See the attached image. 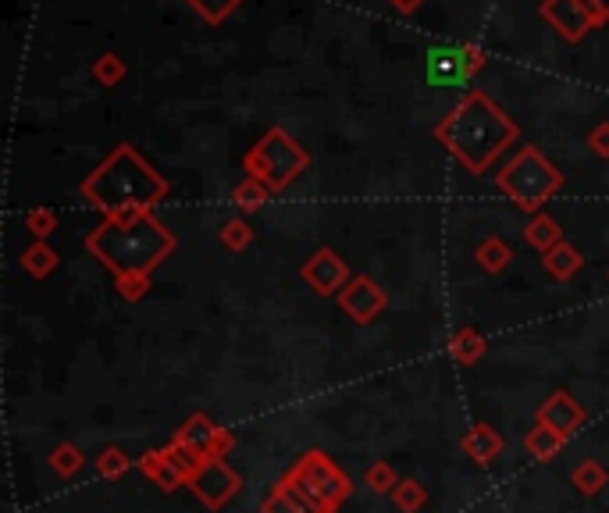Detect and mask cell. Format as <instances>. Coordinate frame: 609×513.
Instances as JSON below:
<instances>
[{
  "instance_id": "d590c367",
  "label": "cell",
  "mask_w": 609,
  "mask_h": 513,
  "mask_svg": "<svg viewBox=\"0 0 609 513\" xmlns=\"http://www.w3.org/2000/svg\"><path fill=\"white\" fill-rule=\"evenodd\" d=\"M232 449H236V435L225 432V428H218V439H214L211 456H207V460H225V456L232 453Z\"/></svg>"
},
{
  "instance_id": "d4e9b609",
  "label": "cell",
  "mask_w": 609,
  "mask_h": 513,
  "mask_svg": "<svg viewBox=\"0 0 609 513\" xmlns=\"http://www.w3.org/2000/svg\"><path fill=\"white\" fill-rule=\"evenodd\" d=\"M218 239H221V246H225V250H232V253L250 250V243H253V228H250V221H243V218H228L225 225H221Z\"/></svg>"
},
{
  "instance_id": "f546056e",
  "label": "cell",
  "mask_w": 609,
  "mask_h": 513,
  "mask_svg": "<svg viewBox=\"0 0 609 513\" xmlns=\"http://www.w3.org/2000/svg\"><path fill=\"white\" fill-rule=\"evenodd\" d=\"M129 467H132V456H125L118 446L104 449V453L97 456V471H100V478H107V481L129 474Z\"/></svg>"
},
{
  "instance_id": "1f68e13d",
  "label": "cell",
  "mask_w": 609,
  "mask_h": 513,
  "mask_svg": "<svg viewBox=\"0 0 609 513\" xmlns=\"http://www.w3.org/2000/svg\"><path fill=\"white\" fill-rule=\"evenodd\" d=\"M25 228H29L36 239H50L57 232V214L50 211V207H33V211L25 214Z\"/></svg>"
},
{
  "instance_id": "603a6c76",
  "label": "cell",
  "mask_w": 609,
  "mask_h": 513,
  "mask_svg": "<svg viewBox=\"0 0 609 513\" xmlns=\"http://www.w3.org/2000/svg\"><path fill=\"white\" fill-rule=\"evenodd\" d=\"M268 196H271V189L264 186V182L250 179V175H246V179L239 182L236 189H232V200H236V207H239V211H243V214L260 211V207L268 204Z\"/></svg>"
},
{
  "instance_id": "d6986e66",
  "label": "cell",
  "mask_w": 609,
  "mask_h": 513,
  "mask_svg": "<svg viewBox=\"0 0 609 513\" xmlns=\"http://www.w3.org/2000/svg\"><path fill=\"white\" fill-rule=\"evenodd\" d=\"M474 261H478V268L485 271V275H499V271H506L513 264V250L499 236H488L485 243H478V250H474Z\"/></svg>"
},
{
  "instance_id": "30bf717a",
  "label": "cell",
  "mask_w": 609,
  "mask_h": 513,
  "mask_svg": "<svg viewBox=\"0 0 609 513\" xmlns=\"http://www.w3.org/2000/svg\"><path fill=\"white\" fill-rule=\"evenodd\" d=\"M542 18L567 43H581L592 29H599V22H595L592 8H588L585 0H542Z\"/></svg>"
},
{
  "instance_id": "9c48e42d",
  "label": "cell",
  "mask_w": 609,
  "mask_h": 513,
  "mask_svg": "<svg viewBox=\"0 0 609 513\" xmlns=\"http://www.w3.org/2000/svg\"><path fill=\"white\" fill-rule=\"evenodd\" d=\"M335 300H339L342 314H346L350 321H357V325H371V321L378 318L385 307H389V296H385V289L367 275L350 278V285H346Z\"/></svg>"
},
{
  "instance_id": "cb8c5ba5",
  "label": "cell",
  "mask_w": 609,
  "mask_h": 513,
  "mask_svg": "<svg viewBox=\"0 0 609 513\" xmlns=\"http://www.w3.org/2000/svg\"><path fill=\"white\" fill-rule=\"evenodd\" d=\"M392 503H396L399 513H417L424 503H428V489H424L421 481L403 478V481L396 485V492H392Z\"/></svg>"
},
{
  "instance_id": "7c38bea8",
  "label": "cell",
  "mask_w": 609,
  "mask_h": 513,
  "mask_svg": "<svg viewBox=\"0 0 609 513\" xmlns=\"http://www.w3.org/2000/svg\"><path fill=\"white\" fill-rule=\"evenodd\" d=\"M460 446L474 464H492V460H499V453H503V435H499L492 424H474L471 432L463 435Z\"/></svg>"
},
{
  "instance_id": "277c9868",
  "label": "cell",
  "mask_w": 609,
  "mask_h": 513,
  "mask_svg": "<svg viewBox=\"0 0 609 513\" xmlns=\"http://www.w3.org/2000/svg\"><path fill=\"white\" fill-rule=\"evenodd\" d=\"M499 193H506L520 211L542 214L545 200H553L563 189V171L556 168L538 147H520L513 161L496 175Z\"/></svg>"
},
{
  "instance_id": "2e32d148",
  "label": "cell",
  "mask_w": 609,
  "mask_h": 513,
  "mask_svg": "<svg viewBox=\"0 0 609 513\" xmlns=\"http://www.w3.org/2000/svg\"><path fill=\"white\" fill-rule=\"evenodd\" d=\"M524 239H528V246H535L538 253H549L553 246L563 243V228L556 218H549V214H531V221L524 225Z\"/></svg>"
},
{
  "instance_id": "9a60e30c",
  "label": "cell",
  "mask_w": 609,
  "mask_h": 513,
  "mask_svg": "<svg viewBox=\"0 0 609 513\" xmlns=\"http://www.w3.org/2000/svg\"><path fill=\"white\" fill-rule=\"evenodd\" d=\"M139 471L147 474L150 481H154L161 492H175L182 485V474L175 471V467L168 464V456H164V449H150V453L139 456Z\"/></svg>"
},
{
  "instance_id": "5b68a950",
  "label": "cell",
  "mask_w": 609,
  "mask_h": 513,
  "mask_svg": "<svg viewBox=\"0 0 609 513\" xmlns=\"http://www.w3.org/2000/svg\"><path fill=\"white\" fill-rule=\"evenodd\" d=\"M307 164H310V154L282 125L264 132V136L257 139V147H250L243 157L246 175L264 182L271 193H282L285 186H293L303 171H307Z\"/></svg>"
},
{
  "instance_id": "484cf974",
  "label": "cell",
  "mask_w": 609,
  "mask_h": 513,
  "mask_svg": "<svg viewBox=\"0 0 609 513\" xmlns=\"http://www.w3.org/2000/svg\"><path fill=\"white\" fill-rule=\"evenodd\" d=\"M125 72H129V65H125L122 54H100L90 68V75L100 82V86H118V82L125 79Z\"/></svg>"
},
{
  "instance_id": "6da1fadb",
  "label": "cell",
  "mask_w": 609,
  "mask_h": 513,
  "mask_svg": "<svg viewBox=\"0 0 609 513\" xmlns=\"http://www.w3.org/2000/svg\"><path fill=\"white\" fill-rule=\"evenodd\" d=\"M435 139L471 175H485L499 161V154L517 143L520 129L488 93L471 90L435 125Z\"/></svg>"
},
{
  "instance_id": "7a4b0ae2",
  "label": "cell",
  "mask_w": 609,
  "mask_h": 513,
  "mask_svg": "<svg viewBox=\"0 0 609 513\" xmlns=\"http://www.w3.org/2000/svg\"><path fill=\"white\" fill-rule=\"evenodd\" d=\"M79 189L97 211L114 218V214L129 211V207H147L150 211L157 200L168 196V179L161 171H154V164L147 157L136 154V147L122 143L93 168V175L82 179Z\"/></svg>"
},
{
  "instance_id": "8d00e7d4",
  "label": "cell",
  "mask_w": 609,
  "mask_h": 513,
  "mask_svg": "<svg viewBox=\"0 0 609 513\" xmlns=\"http://www.w3.org/2000/svg\"><path fill=\"white\" fill-rule=\"evenodd\" d=\"M588 8H592V15H595V22L599 25H606L609 22V0H585Z\"/></svg>"
},
{
  "instance_id": "e575fe53",
  "label": "cell",
  "mask_w": 609,
  "mask_h": 513,
  "mask_svg": "<svg viewBox=\"0 0 609 513\" xmlns=\"http://www.w3.org/2000/svg\"><path fill=\"white\" fill-rule=\"evenodd\" d=\"M588 147H592L595 157H609V122H599L588 136Z\"/></svg>"
},
{
  "instance_id": "ac0fdd59",
  "label": "cell",
  "mask_w": 609,
  "mask_h": 513,
  "mask_svg": "<svg viewBox=\"0 0 609 513\" xmlns=\"http://www.w3.org/2000/svg\"><path fill=\"white\" fill-rule=\"evenodd\" d=\"M563 442H567V435H560L556 428H549V424H535V428L524 435V449H528L535 460H556Z\"/></svg>"
},
{
  "instance_id": "4dcf8cb0",
  "label": "cell",
  "mask_w": 609,
  "mask_h": 513,
  "mask_svg": "<svg viewBox=\"0 0 609 513\" xmlns=\"http://www.w3.org/2000/svg\"><path fill=\"white\" fill-rule=\"evenodd\" d=\"M114 289H118V296L129 303L143 300V296L150 293V275H139V271H132V275H118L114 278Z\"/></svg>"
},
{
  "instance_id": "44dd1931",
  "label": "cell",
  "mask_w": 609,
  "mask_h": 513,
  "mask_svg": "<svg viewBox=\"0 0 609 513\" xmlns=\"http://www.w3.org/2000/svg\"><path fill=\"white\" fill-rule=\"evenodd\" d=\"M570 481L577 485V492H581V496H599V492L609 485V471L599 464V460H592V456H588V460H581V464L574 467Z\"/></svg>"
},
{
  "instance_id": "4fadbf2b",
  "label": "cell",
  "mask_w": 609,
  "mask_h": 513,
  "mask_svg": "<svg viewBox=\"0 0 609 513\" xmlns=\"http://www.w3.org/2000/svg\"><path fill=\"white\" fill-rule=\"evenodd\" d=\"M214 439H218V424H214L207 414H193L186 424H182L179 432H175V442H182V446L196 449L200 456H211Z\"/></svg>"
},
{
  "instance_id": "836d02e7",
  "label": "cell",
  "mask_w": 609,
  "mask_h": 513,
  "mask_svg": "<svg viewBox=\"0 0 609 513\" xmlns=\"http://www.w3.org/2000/svg\"><path fill=\"white\" fill-rule=\"evenodd\" d=\"M460 54H463V65H467V79L478 75L481 68L488 65V54L478 47V43H460Z\"/></svg>"
},
{
  "instance_id": "ba28073f",
  "label": "cell",
  "mask_w": 609,
  "mask_h": 513,
  "mask_svg": "<svg viewBox=\"0 0 609 513\" xmlns=\"http://www.w3.org/2000/svg\"><path fill=\"white\" fill-rule=\"evenodd\" d=\"M300 278L314 289L317 296H339L342 289L350 285L353 275H350V268H346V261H342L332 246H321V250H314L307 261H303Z\"/></svg>"
},
{
  "instance_id": "8fae6325",
  "label": "cell",
  "mask_w": 609,
  "mask_h": 513,
  "mask_svg": "<svg viewBox=\"0 0 609 513\" xmlns=\"http://www.w3.org/2000/svg\"><path fill=\"white\" fill-rule=\"evenodd\" d=\"M535 421L538 424H549V428H556V432L567 435V439H570L574 432H581V428H585L588 414H585V407H581V403H577V399L570 396L567 389H556L553 396H549L542 407H538Z\"/></svg>"
},
{
  "instance_id": "e0dca14e",
  "label": "cell",
  "mask_w": 609,
  "mask_h": 513,
  "mask_svg": "<svg viewBox=\"0 0 609 513\" xmlns=\"http://www.w3.org/2000/svg\"><path fill=\"white\" fill-rule=\"evenodd\" d=\"M488 342L481 332H474V328H460V332L449 335V357L456 360V364H478L481 357H485Z\"/></svg>"
},
{
  "instance_id": "74e56055",
  "label": "cell",
  "mask_w": 609,
  "mask_h": 513,
  "mask_svg": "<svg viewBox=\"0 0 609 513\" xmlns=\"http://www.w3.org/2000/svg\"><path fill=\"white\" fill-rule=\"evenodd\" d=\"M389 4H392V8L399 11V15H414V11L421 8L424 0H389Z\"/></svg>"
},
{
  "instance_id": "3957f363",
  "label": "cell",
  "mask_w": 609,
  "mask_h": 513,
  "mask_svg": "<svg viewBox=\"0 0 609 513\" xmlns=\"http://www.w3.org/2000/svg\"><path fill=\"white\" fill-rule=\"evenodd\" d=\"M86 250L111 271L118 275H150L157 264H164L171 253L179 250V239L171 228H164L154 214H139L136 221H111L104 218V225H97L86 236Z\"/></svg>"
},
{
  "instance_id": "52a82bcc",
  "label": "cell",
  "mask_w": 609,
  "mask_h": 513,
  "mask_svg": "<svg viewBox=\"0 0 609 513\" xmlns=\"http://www.w3.org/2000/svg\"><path fill=\"white\" fill-rule=\"evenodd\" d=\"M193 496L200 499L207 510H221L228 499H236L239 489H243V478H239L228 460H207V464L196 471V478L189 481Z\"/></svg>"
},
{
  "instance_id": "8992f818",
  "label": "cell",
  "mask_w": 609,
  "mask_h": 513,
  "mask_svg": "<svg viewBox=\"0 0 609 513\" xmlns=\"http://www.w3.org/2000/svg\"><path fill=\"white\" fill-rule=\"evenodd\" d=\"M289 481H293L296 489L314 503L317 513H335L346 499L353 496V481L346 471L328 460L321 449H310L296 460V467L289 471Z\"/></svg>"
},
{
  "instance_id": "83f0119b",
  "label": "cell",
  "mask_w": 609,
  "mask_h": 513,
  "mask_svg": "<svg viewBox=\"0 0 609 513\" xmlns=\"http://www.w3.org/2000/svg\"><path fill=\"white\" fill-rule=\"evenodd\" d=\"M82 464H86V456H82L79 446H72V442H61V446H54V453H50V467L57 471V478H72V474H79Z\"/></svg>"
},
{
  "instance_id": "d6a6232c",
  "label": "cell",
  "mask_w": 609,
  "mask_h": 513,
  "mask_svg": "<svg viewBox=\"0 0 609 513\" xmlns=\"http://www.w3.org/2000/svg\"><path fill=\"white\" fill-rule=\"evenodd\" d=\"M260 513H303V510L275 485V489L268 492V499H264V506H260Z\"/></svg>"
},
{
  "instance_id": "5bb4252c",
  "label": "cell",
  "mask_w": 609,
  "mask_h": 513,
  "mask_svg": "<svg viewBox=\"0 0 609 513\" xmlns=\"http://www.w3.org/2000/svg\"><path fill=\"white\" fill-rule=\"evenodd\" d=\"M542 268L549 271L556 282H570L577 271L585 268V257H581V250H577L574 243H567V239H563L560 246H553L549 253H542Z\"/></svg>"
},
{
  "instance_id": "ffe728a7",
  "label": "cell",
  "mask_w": 609,
  "mask_h": 513,
  "mask_svg": "<svg viewBox=\"0 0 609 513\" xmlns=\"http://www.w3.org/2000/svg\"><path fill=\"white\" fill-rule=\"evenodd\" d=\"M57 264H61V257H57V250L47 243V239H36L33 246H25L22 253V268L29 271L33 278H47L57 271Z\"/></svg>"
},
{
  "instance_id": "7402d4cb",
  "label": "cell",
  "mask_w": 609,
  "mask_h": 513,
  "mask_svg": "<svg viewBox=\"0 0 609 513\" xmlns=\"http://www.w3.org/2000/svg\"><path fill=\"white\" fill-rule=\"evenodd\" d=\"M164 456H168V464L182 474V481H186V485L196 478V471H200V467L207 464V456H200L196 449L182 446V442H171V446L164 449Z\"/></svg>"
},
{
  "instance_id": "4316f807",
  "label": "cell",
  "mask_w": 609,
  "mask_h": 513,
  "mask_svg": "<svg viewBox=\"0 0 609 513\" xmlns=\"http://www.w3.org/2000/svg\"><path fill=\"white\" fill-rule=\"evenodd\" d=\"M186 4L203 18V22H211V25H221L228 15H236V11L243 8V0H186Z\"/></svg>"
},
{
  "instance_id": "f1b7e54d",
  "label": "cell",
  "mask_w": 609,
  "mask_h": 513,
  "mask_svg": "<svg viewBox=\"0 0 609 513\" xmlns=\"http://www.w3.org/2000/svg\"><path fill=\"white\" fill-rule=\"evenodd\" d=\"M364 481H367V489L378 492V496H392L399 485V474L392 471V464H385V460H378V464H371L364 471Z\"/></svg>"
}]
</instances>
